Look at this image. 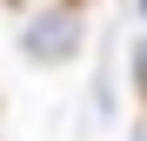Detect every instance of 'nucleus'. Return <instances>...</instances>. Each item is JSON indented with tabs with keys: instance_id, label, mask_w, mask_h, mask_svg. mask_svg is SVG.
Listing matches in <instances>:
<instances>
[{
	"instance_id": "f257e3e1",
	"label": "nucleus",
	"mask_w": 147,
	"mask_h": 141,
	"mask_svg": "<svg viewBox=\"0 0 147 141\" xmlns=\"http://www.w3.org/2000/svg\"><path fill=\"white\" fill-rule=\"evenodd\" d=\"M80 34H87V20H80V7H54V14H40L27 34H20V47H27V61H67L74 47H80Z\"/></svg>"
}]
</instances>
